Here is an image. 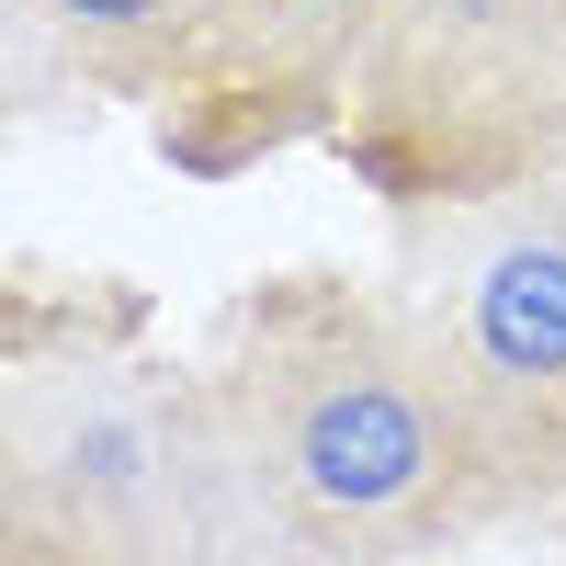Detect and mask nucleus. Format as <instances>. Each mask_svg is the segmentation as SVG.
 Here are the masks:
<instances>
[{
	"label": "nucleus",
	"instance_id": "nucleus-1",
	"mask_svg": "<svg viewBox=\"0 0 566 566\" xmlns=\"http://www.w3.org/2000/svg\"><path fill=\"white\" fill-rule=\"evenodd\" d=\"M216 442L250 499H272L295 533H328V544H397L442 522L464 488H488L442 340L340 317V306L283 317L239 363Z\"/></svg>",
	"mask_w": 566,
	"mask_h": 566
},
{
	"label": "nucleus",
	"instance_id": "nucleus-3",
	"mask_svg": "<svg viewBox=\"0 0 566 566\" xmlns=\"http://www.w3.org/2000/svg\"><path fill=\"white\" fill-rule=\"evenodd\" d=\"M23 12H45L57 34H80V45H170V57L193 69L216 0H23Z\"/></svg>",
	"mask_w": 566,
	"mask_h": 566
},
{
	"label": "nucleus",
	"instance_id": "nucleus-2",
	"mask_svg": "<svg viewBox=\"0 0 566 566\" xmlns=\"http://www.w3.org/2000/svg\"><path fill=\"white\" fill-rule=\"evenodd\" d=\"M227 442L193 453L181 419L114 386H69V408L12 397V566H193L227 544Z\"/></svg>",
	"mask_w": 566,
	"mask_h": 566
}]
</instances>
